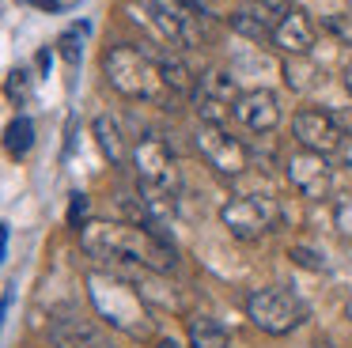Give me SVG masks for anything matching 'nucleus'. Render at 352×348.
<instances>
[{"label": "nucleus", "mask_w": 352, "mask_h": 348, "mask_svg": "<svg viewBox=\"0 0 352 348\" xmlns=\"http://www.w3.org/2000/svg\"><path fill=\"white\" fill-rule=\"evenodd\" d=\"M80 246H84V254L95 257V261L140 265V269H155V272L175 269V246H170L155 227L91 219V224H84V231H80Z\"/></svg>", "instance_id": "nucleus-1"}, {"label": "nucleus", "mask_w": 352, "mask_h": 348, "mask_svg": "<svg viewBox=\"0 0 352 348\" xmlns=\"http://www.w3.org/2000/svg\"><path fill=\"white\" fill-rule=\"evenodd\" d=\"M87 299L99 310V318L110 329L125 333L129 340H152L155 318L152 303L137 292L133 280H122L114 272H87Z\"/></svg>", "instance_id": "nucleus-2"}, {"label": "nucleus", "mask_w": 352, "mask_h": 348, "mask_svg": "<svg viewBox=\"0 0 352 348\" xmlns=\"http://www.w3.org/2000/svg\"><path fill=\"white\" fill-rule=\"evenodd\" d=\"M133 166L140 182V216L167 219L175 216V193H178V166L170 155V144L163 136H144L133 148Z\"/></svg>", "instance_id": "nucleus-3"}, {"label": "nucleus", "mask_w": 352, "mask_h": 348, "mask_svg": "<svg viewBox=\"0 0 352 348\" xmlns=\"http://www.w3.org/2000/svg\"><path fill=\"white\" fill-rule=\"evenodd\" d=\"M102 72H107L110 87L125 98H163V91H167L160 57L137 50V45H114L102 61Z\"/></svg>", "instance_id": "nucleus-4"}, {"label": "nucleus", "mask_w": 352, "mask_h": 348, "mask_svg": "<svg viewBox=\"0 0 352 348\" xmlns=\"http://www.w3.org/2000/svg\"><path fill=\"white\" fill-rule=\"evenodd\" d=\"M246 318L261 333L284 337V333H296L307 322V303L288 287H258V292L246 295Z\"/></svg>", "instance_id": "nucleus-5"}, {"label": "nucleus", "mask_w": 352, "mask_h": 348, "mask_svg": "<svg viewBox=\"0 0 352 348\" xmlns=\"http://www.w3.org/2000/svg\"><path fill=\"white\" fill-rule=\"evenodd\" d=\"M276 216H280V208H276L273 197H231L220 208L223 227L239 242H258L265 231L276 227Z\"/></svg>", "instance_id": "nucleus-6"}, {"label": "nucleus", "mask_w": 352, "mask_h": 348, "mask_svg": "<svg viewBox=\"0 0 352 348\" xmlns=\"http://www.w3.org/2000/svg\"><path fill=\"white\" fill-rule=\"evenodd\" d=\"M193 144H197L201 159H205V163L212 166L216 174H220V178H239V174L250 166V155H246L243 140H235V136H231L223 125L201 121V125H197V136H193Z\"/></svg>", "instance_id": "nucleus-7"}, {"label": "nucleus", "mask_w": 352, "mask_h": 348, "mask_svg": "<svg viewBox=\"0 0 352 348\" xmlns=\"http://www.w3.org/2000/svg\"><path fill=\"white\" fill-rule=\"evenodd\" d=\"M284 174H288L296 193L311 197V201H322L329 193V186H333V159L318 155V151H307V148H296L284 159Z\"/></svg>", "instance_id": "nucleus-8"}, {"label": "nucleus", "mask_w": 352, "mask_h": 348, "mask_svg": "<svg viewBox=\"0 0 352 348\" xmlns=\"http://www.w3.org/2000/svg\"><path fill=\"white\" fill-rule=\"evenodd\" d=\"M292 133H296L299 148L318 151V155H329V159H333V151L341 148V140L349 136L333 121V113H329V110H299L296 118H292Z\"/></svg>", "instance_id": "nucleus-9"}, {"label": "nucleus", "mask_w": 352, "mask_h": 348, "mask_svg": "<svg viewBox=\"0 0 352 348\" xmlns=\"http://www.w3.org/2000/svg\"><path fill=\"white\" fill-rule=\"evenodd\" d=\"M235 121L250 133H273L280 125V102L269 87H254V91H243L235 102Z\"/></svg>", "instance_id": "nucleus-10"}, {"label": "nucleus", "mask_w": 352, "mask_h": 348, "mask_svg": "<svg viewBox=\"0 0 352 348\" xmlns=\"http://www.w3.org/2000/svg\"><path fill=\"white\" fill-rule=\"evenodd\" d=\"M314 38H318V30H314V19L303 8H292L273 30V45L280 53H288V57H311Z\"/></svg>", "instance_id": "nucleus-11"}, {"label": "nucleus", "mask_w": 352, "mask_h": 348, "mask_svg": "<svg viewBox=\"0 0 352 348\" xmlns=\"http://www.w3.org/2000/svg\"><path fill=\"white\" fill-rule=\"evenodd\" d=\"M50 345L54 348H110L107 337L91 322H80V318H57V322H50Z\"/></svg>", "instance_id": "nucleus-12"}, {"label": "nucleus", "mask_w": 352, "mask_h": 348, "mask_svg": "<svg viewBox=\"0 0 352 348\" xmlns=\"http://www.w3.org/2000/svg\"><path fill=\"white\" fill-rule=\"evenodd\" d=\"M133 284H137V292L144 295V299L152 303V307L186 310L182 292H178L175 284H167V280H163V272H155V269H140V265H133Z\"/></svg>", "instance_id": "nucleus-13"}, {"label": "nucleus", "mask_w": 352, "mask_h": 348, "mask_svg": "<svg viewBox=\"0 0 352 348\" xmlns=\"http://www.w3.org/2000/svg\"><path fill=\"white\" fill-rule=\"evenodd\" d=\"M197 98H212V102H223V106H231L235 110V102H239V83H235V76L231 72H223V68H208V72H201L197 76V91H193Z\"/></svg>", "instance_id": "nucleus-14"}, {"label": "nucleus", "mask_w": 352, "mask_h": 348, "mask_svg": "<svg viewBox=\"0 0 352 348\" xmlns=\"http://www.w3.org/2000/svg\"><path fill=\"white\" fill-rule=\"evenodd\" d=\"M186 333H190V345H186V348H228L231 345L228 329H223L216 318H205V314L190 318Z\"/></svg>", "instance_id": "nucleus-15"}, {"label": "nucleus", "mask_w": 352, "mask_h": 348, "mask_svg": "<svg viewBox=\"0 0 352 348\" xmlns=\"http://www.w3.org/2000/svg\"><path fill=\"white\" fill-rule=\"evenodd\" d=\"M91 129H95V140H99L102 155H107L114 166H122V163H125V140H122V129H118V121L110 118V113H99V118L91 121Z\"/></svg>", "instance_id": "nucleus-16"}, {"label": "nucleus", "mask_w": 352, "mask_h": 348, "mask_svg": "<svg viewBox=\"0 0 352 348\" xmlns=\"http://www.w3.org/2000/svg\"><path fill=\"white\" fill-rule=\"evenodd\" d=\"M160 72H163L167 91H175V95H190V91H197V76L182 65L178 53H163V57H160Z\"/></svg>", "instance_id": "nucleus-17"}, {"label": "nucleus", "mask_w": 352, "mask_h": 348, "mask_svg": "<svg viewBox=\"0 0 352 348\" xmlns=\"http://www.w3.org/2000/svg\"><path fill=\"white\" fill-rule=\"evenodd\" d=\"M280 72H284V83H288L292 91H311L314 83H318V65H314L311 57H288Z\"/></svg>", "instance_id": "nucleus-18"}, {"label": "nucleus", "mask_w": 352, "mask_h": 348, "mask_svg": "<svg viewBox=\"0 0 352 348\" xmlns=\"http://www.w3.org/2000/svg\"><path fill=\"white\" fill-rule=\"evenodd\" d=\"M243 8L254 15V19L265 23L269 30H276V23H280V19H284V15H288L296 4H292V0H258V4H243Z\"/></svg>", "instance_id": "nucleus-19"}, {"label": "nucleus", "mask_w": 352, "mask_h": 348, "mask_svg": "<svg viewBox=\"0 0 352 348\" xmlns=\"http://www.w3.org/2000/svg\"><path fill=\"white\" fill-rule=\"evenodd\" d=\"M4 144H8L12 155H27V151H31V144H34V125H31V118H16V121H12Z\"/></svg>", "instance_id": "nucleus-20"}, {"label": "nucleus", "mask_w": 352, "mask_h": 348, "mask_svg": "<svg viewBox=\"0 0 352 348\" xmlns=\"http://www.w3.org/2000/svg\"><path fill=\"white\" fill-rule=\"evenodd\" d=\"M231 30H239V34L254 38V42H265V38H273V30H269L261 19H254V15L246 12V8H243V12L231 15Z\"/></svg>", "instance_id": "nucleus-21"}, {"label": "nucleus", "mask_w": 352, "mask_h": 348, "mask_svg": "<svg viewBox=\"0 0 352 348\" xmlns=\"http://www.w3.org/2000/svg\"><path fill=\"white\" fill-rule=\"evenodd\" d=\"M333 227L344 239H352V193H341L333 201Z\"/></svg>", "instance_id": "nucleus-22"}, {"label": "nucleus", "mask_w": 352, "mask_h": 348, "mask_svg": "<svg viewBox=\"0 0 352 348\" xmlns=\"http://www.w3.org/2000/svg\"><path fill=\"white\" fill-rule=\"evenodd\" d=\"M288 257H292L296 265H303V269H311V272H322V269H326V257H322L318 250H311V246H292Z\"/></svg>", "instance_id": "nucleus-23"}, {"label": "nucleus", "mask_w": 352, "mask_h": 348, "mask_svg": "<svg viewBox=\"0 0 352 348\" xmlns=\"http://www.w3.org/2000/svg\"><path fill=\"white\" fill-rule=\"evenodd\" d=\"M8 95L12 98H27V95H31V72H27V68H16V72L8 76Z\"/></svg>", "instance_id": "nucleus-24"}, {"label": "nucleus", "mask_w": 352, "mask_h": 348, "mask_svg": "<svg viewBox=\"0 0 352 348\" xmlns=\"http://www.w3.org/2000/svg\"><path fill=\"white\" fill-rule=\"evenodd\" d=\"M61 57L69 61V65H80V53H84V45H80V34L76 30H69V34H61Z\"/></svg>", "instance_id": "nucleus-25"}, {"label": "nucleus", "mask_w": 352, "mask_h": 348, "mask_svg": "<svg viewBox=\"0 0 352 348\" xmlns=\"http://www.w3.org/2000/svg\"><path fill=\"white\" fill-rule=\"evenodd\" d=\"M84 216H87V197L84 193H72V201H69V224L76 227V231H84Z\"/></svg>", "instance_id": "nucleus-26"}, {"label": "nucleus", "mask_w": 352, "mask_h": 348, "mask_svg": "<svg viewBox=\"0 0 352 348\" xmlns=\"http://www.w3.org/2000/svg\"><path fill=\"white\" fill-rule=\"evenodd\" d=\"M333 166H344V171H352V133L341 140V148L333 151Z\"/></svg>", "instance_id": "nucleus-27"}, {"label": "nucleus", "mask_w": 352, "mask_h": 348, "mask_svg": "<svg viewBox=\"0 0 352 348\" xmlns=\"http://www.w3.org/2000/svg\"><path fill=\"white\" fill-rule=\"evenodd\" d=\"M341 80H344V91L352 95V53H349V61H344V72H341Z\"/></svg>", "instance_id": "nucleus-28"}, {"label": "nucleus", "mask_w": 352, "mask_h": 348, "mask_svg": "<svg viewBox=\"0 0 352 348\" xmlns=\"http://www.w3.org/2000/svg\"><path fill=\"white\" fill-rule=\"evenodd\" d=\"M34 61H38V68H42V72H50V65H54V57H50V50H38V57H34Z\"/></svg>", "instance_id": "nucleus-29"}, {"label": "nucleus", "mask_w": 352, "mask_h": 348, "mask_svg": "<svg viewBox=\"0 0 352 348\" xmlns=\"http://www.w3.org/2000/svg\"><path fill=\"white\" fill-rule=\"evenodd\" d=\"M152 348H182V345H178V340L175 337H160V340H155V345Z\"/></svg>", "instance_id": "nucleus-30"}, {"label": "nucleus", "mask_w": 352, "mask_h": 348, "mask_svg": "<svg viewBox=\"0 0 352 348\" xmlns=\"http://www.w3.org/2000/svg\"><path fill=\"white\" fill-rule=\"evenodd\" d=\"M344 318H349V322H352V299L344 303Z\"/></svg>", "instance_id": "nucleus-31"}, {"label": "nucleus", "mask_w": 352, "mask_h": 348, "mask_svg": "<svg viewBox=\"0 0 352 348\" xmlns=\"http://www.w3.org/2000/svg\"><path fill=\"white\" fill-rule=\"evenodd\" d=\"M243 4H258V0H243Z\"/></svg>", "instance_id": "nucleus-32"}, {"label": "nucleus", "mask_w": 352, "mask_h": 348, "mask_svg": "<svg viewBox=\"0 0 352 348\" xmlns=\"http://www.w3.org/2000/svg\"><path fill=\"white\" fill-rule=\"evenodd\" d=\"M349 8H352V0H349Z\"/></svg>", "instance_id": "nucleus-33"}, {"label": "nucleus", "mask_w": 352, "mask_h": 348, "mask_svg": "<svg viewBox=\"0 0 352 348\" xmlns=\"http://www.w3.org/2000/svg\"><path fill=\"white\" fill-rule=\"evenodd\" d=\"M155 4H160V0H155Z\"/></svg>", "instance_id": "nucleus-34"}]
</instances>
